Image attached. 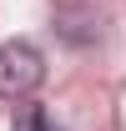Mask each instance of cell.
I'll list each match as a JSON object with an SVG mask.
<instances>
[{"mask_svg":"<svg viewBox=\"0 0 126 131\" xmlns=\"http://www.w3.org/2000/svg\"><path fill=\"white\" fill-rule=\"evenodd\" d=\"M46 81V61L30 40H5L0 46V101H20Z\"/></svg>","mask_w":126,"mask_h":131,"instance_id":"obj_1","label":"cell"},{"mask_svg":"<svg viewBox=\"0 0 126 131\" xmlns=\"http://www.w3.org/2000/svg\"><path fill=\"white\" fill-rule=\"evenodd\" d=\"M15 131H56L46 121V111L40 106H20V116H15Z\"/></svg>","mask_w":126,"mask_h":131,"instance_id":"obj_2","label":"cell"}]
</instances>
